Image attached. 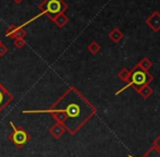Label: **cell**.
Returning <instances> with one entry per match:
<instances>
[{
  "instance_id": "1",
  "label": "cell",
  "mask_w": 160,
  "mask_h": 157,
  "mask_svg": "<svg viewBox=\"0 0 160 157\" xmlns=\"http://www.w3.org/2000/svg\"><path fill=\"white\" fill-rule=\"evenodd\" d=\"M23 114H50L57 123L63 125L65 131L75 135L97 114V108L75 86L67 91L47 109L23 110Z\"/></svg>"
},
{
  "instance_id": "2",
  "label": "cell",
  "mask_w": 160,
  "mask_h": 157,
  "mask_svg": "<svg viewBox=\"0 0 160 157\" xmlns=\"http://www.w3.org/2000/svg\"><path fill=\"white\" fill-rule=\"evenodd\" d=\"M69 6L67 4V2L64 0H42L39 4H38V9L40 10V13L31 19L30 21L25 22L24 24L20 25V28H24L25 25L30 24L31 22H33L34 20L38 19L42 15H47L49 18L50 21H52L58 14L60 13H64L68 10Z\"/></svg>"
},
{
  "instance_id": "3",
  "label": "cell",
  "mask_w": 160,
  "mask_h": 157,
  "mask_svg": "<svg viewBox=\"0 0 160 157\" xmlns=\"http://www.w3.org/2000/svg\"><path fill=\"white\" fill-rule=\"evenodd\" d=\"M154 81V77L150 74L148 71H144L142 69L138 68V66H134L133 69L131 70V77L130 81L124 87H122L121 89H119L118 92H116V95L121 94L123 91H125L128 87H133L135 91H137L138 89H141L144 85H147L149 83H152Z\"/></svg>"
},
{
  "instance_id": "4",
  "label": "cell",
  "mask_w": 160,
  "mask_h": 157,
  "mask_svg": "<svg viewBox=\"0 0 160 157\" xmlns=\"http://www.w3.org/2000/svg\"><path fill=\"white\" fill-rule=\"evenodd\" d=\"M10 125L12 128V131L10 132L8 139L18 149H22L26 143L30 142L31 134L22 125H15L13 121H10Z\"/></svg>"
},
{
  "instance_id": "5",
  "label": "cell",
  "mask_w": 160,
  "mask_h": 157,
  "mask_svg": "<svg viewBox=\"0 0 160 157\" xmlns=\"http://www.w3.org/2000/svg\"><path fill=\"white\" fill-rule=\"evenodd\" d=\"M13 95L0 83V113L13 100Z\"/></svg>"
},
{
  "instance_id": "6",
  "label": "cell",
  "mask_w": 160,
  "mask_h": 157,
  "mask_svg": "<svg viewBox=\"0 0 160 157\" xmlns=\"http://www.w3.org/2000/svg\"><path fill=\"white\" fill-rule=\"evenodd\" d=\"M146 24L149 26V28L154 32H159L160 31V13L158 11H155L154 13L149 15L146 19Z\"/></svg>"
},
{
  "instance_id": "7",
  "label": "cell",
  "mask_w": 160,
  "mask_h": 157,
  "mask_svg": "<svg viewBox=\"0 0 160 157\" xmlns=\"http://www.w3.org/2000/svg\"><path fill=\"white\" fill-rule=\"evenodd\" d=\"M49 133H50L51 135L56 139V140H59V139L65 133V129L63 128V125L62 124L56 122L55 124L49 129Z\"/></svg>"
},
{
  "instance_id": "8",
  "label": "cell",
  "mask_w": 160,
  "mask_h": 157,
  "mask_svg": "<svg viewBox=\"0 0 160 157\" xmlns=\"http://www.w3.org/2000/svg\"><path fill=\"white\" fill-rule=\"evenodd\" d=\"M108 37H109V39L112 40L114 44H118L119 42H121V40L123 39V37H124V34H123L122 31L119 30L118 28H112V31L109 33Z\"/></svg>"
},
{
  "instance_id": "9",
  "label": "cell",
  "mask_w": 160,
  "mask_h": 157,
  "mask_svg": "<svg viewBox=\"0 0 160 157\" xmlns=\"http://www.w3.org/2000/svg\"><path fill=\"white\" fill-rule=\"evenodd\" d=\"M52 22L59 28H64L68 23H69V18H68L64 13H60V14H58L57 17L52 20Z\"/></svg>"
},
{
  "instance_id": "10",
  "label": "cell",
  "mask_w": 160,
  "mask_h": 157,
  "mask_svg": "<svg viewBox=\"0 0 160 157\" xmlns=\"http://www.w3.org/2000/svg\"><path fill=\"white\" fill-rule=\"evenodd\" d=\"M136 92L144 98V99H148V98L152 95V93H154V89L149 86V84H147V85L142 86L141 89H138Z\"/></svg>"
},
{
  "instance_id": "11",
  "label": "cell",
  "mask_w": 160,
  "mask_h": 157,
  "mask_svg": "<svg viewBox=\"0 0 160 157\" xmlns=\"http://www.w3.org/2000/svg\"><path fill=\"white\" fill-rule=\"evenodd\" d=\"M137 66H138V68L142 69V70L148 71L152 67V62L150 61L149 58L145 57V58H143V59H142L141 61L138 62V63H137Z\"/></svg>"
},
{
  "instance_id": "12",
  "label": "cell",
  "mask_w": 160,
  "mask_h": 157,
  "mask_svg": "<svg viewBox=\"0 0 160 157\" xmlns=\"http://www.w3.org/2000/svg\"><path fill=\"white\" fill-rule=\"evenodd\" d=\"M130 77H131V70H128V69H127V68L121 69L120 72L118 73V78L125 83H128V81H130Z\"/></svg>"
},
{
  "instance_id": "13",
  "label": "cell",
  "mask_w": 160,
  "mask_h": 157,
  "mask_svg": "<svg viewBox=\"0 0 160 157\" xmlns=\"http://www.w3.org/2000/svg\"><path fill=\"white\" fill-rule=\"evenodd\" d=\"M100 49H101V46L96 40H93V42H92L91 44H88V46H87V50H88L92 55H97V53L100 51Z\"/></svg>"
},
{
  "instance_id": "14",
  "label": "cell",
  "mask_w": 160,
  "mask_h": 157,
  "mask_svg": "<svg viewBox=\"0 0 160 157\" xmlns=\"http://www.w3.org/2000/svg\"><path fill=\"white\" fill-rule=\"evenodd\" d=\"M18 30H19V26L14 25V24H11V25L6 30V36L14 39L15 36H17Z\"/></svg>"
},
{
  "instance_id": "15",
  "label": "cell",
  "mask_w": 160,
  "mask_h": 157,
  "mask_svg": "<svg viewBox=\"0 0 160 157\" xmlns=\"http://www.w3.org/2000/svg\"><path fill=\"white\" fill-rule=\"evenodd\" d=\"M128 157H134V156L130 155ZM141 157H160V152L157 151V149H154V147H150V149H148V151L146 152V153L144 154L143 156H141Z\"/></svg>"
},
{
  "instance_id": "16",
  "label": "cell",
  "mask_w": 160,
  "mask_h": 157,
  "mask_svg": "<svg viewBox=\"0 0 160 157\" xmlns=\"http://www.w3.org/2000/svg\"><path fill=\"white\" fill-rule=\"evenodd\" d=\"M13 44H14V46L17 47L18 49H22L23 47H25L26 42L24 38H15L14 42H13Z\"/></svg>"
},
{
  "instance_id": "17",
  "label": "cell",
  "mask_w": 160,
  "mask_h": 157,
  "mask_svg": "<svg viewBox=\"0 0 160 157\" xmlns=\"http://www.w3.org/2000/svg\"><path fill=\"white\" fill-rule=\"evenodd\" d=\"M152 147H154V149H156L157 151L160 152V135H158L154 140V142H152Z\"/></svg>"
},
{
  "instance_id": "18",
  "label": "cell",
  "mask_w": 160,
  "mask_h": 157,
  "mask_svg": "<svg viewBox=\"0 0 160 157\" xmlns=\"http://www.w3.org/2000/svg\"><path fill=\"white\" fill-rule=\"evenodd\" d=\"M7 53H8V48H7V46L3 44V43L0 44V57H3Z\"/></svg>"
},
{
  "instance_id": "19",
  "label": "cell",
  "mask_w": 160,
  "mask_h": 157,
  "mask_svg": "<svg viewBox=\"0 0 160 157\" xmlns=\"http://www.w3.org/2000/svg\"><path fill=\"white\" fill-rule=\"evenodd\" d=\"M22 1H23V0H13V2H15V3H18V4L21 3Z\"/></svg>"
},
{
  "instance_id": "20",
  "label": "cell",
  "mask_w": 160,
  "mask_h": 157,
  "mask_svg": "<svg viewBox=\"0 0 160 157\" xmlns=\"http://www.w3.org/2000/svg\"><path fill=\"white\" fill-rule=\"evenodd\" d=\"M0 44H2V42H1V39H0Z\"/></svg>"
}]
</instances>
